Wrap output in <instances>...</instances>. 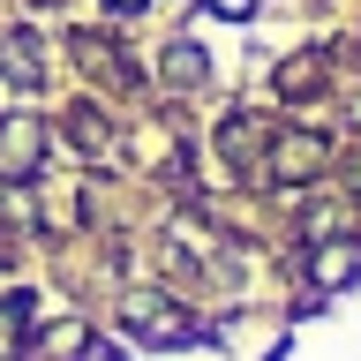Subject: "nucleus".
Masks as SVG:
<instances>
[{"instance_id":"nucleus-1","label":"nucleus","mask_w":361,"mask_h":361,"mask_svg":"<svg viewBox=\"0 0 361 361\" xmlns=\"http://www.w3.org/2000/svg\"><path fill=\"white\" fill-rule=\"evenodd\" d=\"M121 331H135L143 346H188L196 338V316L180 309V301H166V293H128L121 301Z\"/></svg>"},{"instance_id":"nucleus-2","label":"nucleus","mask_w":361,"mask_h":361,"mask_svg":"<svg viewBox=\"0 0 361 361\" xmlns=\"http://www.w3.org/2000/svg\"><path fill=\"white\" fill-rule=\"evenodd\" d=\"M38 158H45V128L38 121H0V180H8V188H23V180L38 173Z\"/></svg>"},{"instance_id":"nucleus-10","label":"nucleus","mask_w":361,"mask_h":361,"mask_svg":"<svg viewBox=\"0 0 361 361\" xmlns=\"http://www.w3.org/2000/svg\"><path fill=\"white\" fill-rule=\"evenodd\" d=\"M106 8H121V16H135V8H151V0H106Z\"/></svg>"},{"instance_id":"nucleus-8","label":"nucleus","mask_w":361,"mask_h":361,"mask_svg":"<svg viewBox=\"0 0 361 361\" xmlns=\"http://www.w3.org/2000/svg\"><path fill=\"white\" fill-rule=\"evenodd\" d=\"M316 83H324V61H316V53L286 61V75H279V90H316Z\"/></svg>"},{"instance_id":"nucleus-5","label":"nucleus","mask_w":361,"mask_h":361,"mask_svg":"<svg viewBox=\"0 0 361 361\" xmlns=\"http://www.w3.org/2000/svg\"><path fill=\"white\" fill-rule=\"evenodd\" d=\"M0 75H16L23 90H38L45 83V53L30 30H0Z\"/></svg>"},{"instance_id":"nucleus-3","label":"nucleus","mask_w":361,"mask_h":361,"mask_svg":"<svg viewBox=\"0 0 361 361\" xmlns=\"http://www.w3.org/2000/svg\"><path fill=\"white\" fill-rule=\"evenodd\" d=\"M361 279V241H316L309 248V286L316 293H338Z\"/></svg>"},{"instance_id":"nucleus-6","label":"nucleus","mask_w":361,"mask_h":361,"mask_svg":"<svg viewBox=\"0 0 361 361\" xmlns=\"http://www.w3.org/2000/svg\"><path fill=\"white\" fill-rule=\"evenodd\" d=\"M166 75L196 90V83H203V45H166Z\"/></svg>"},{"instance_id":"nucleus-7","label":"nucleus","mask_w":361,"mask_h":361,"mask_svg":"<svg viewBox=\"0 0 361 361\" xmlns=\"http://www.w3.org/2000/svg\"><path fill=\"white\" fill-rule=\"evenodd\" d=\"M68 128H75L83 151H106V113H98V106H75V113H68Z\"/></svg>"},{"instance_id":"nucleus-9","label":"nucleus","mask_w":361,"mask_h":361,"mask_svg":"<svg viewBox=\"0 0 361 361\" xmlns=\"http://www.w3.org/2000/svg\"><path fill=\"white\" fill-rule=\"evenodd\" d=\"M203 8H211V16H226V23H248V16H256V0H203Z\"/></svg>"},{"instance_id":"nucleus-4","label":"nucleus","mask_w":361,"mask_h":361,"mask_svg":"<svg viewBox=\"0 0 361 361\" xmlns=\"http://www.w3.org/2000/svg\"><path fill=\"white\" fill-rule=\"evenodd\" d=\"M316 166H324V135L286 128L279 143H271V180H301V173H316Z\"/></svg>"}]
</instances>
